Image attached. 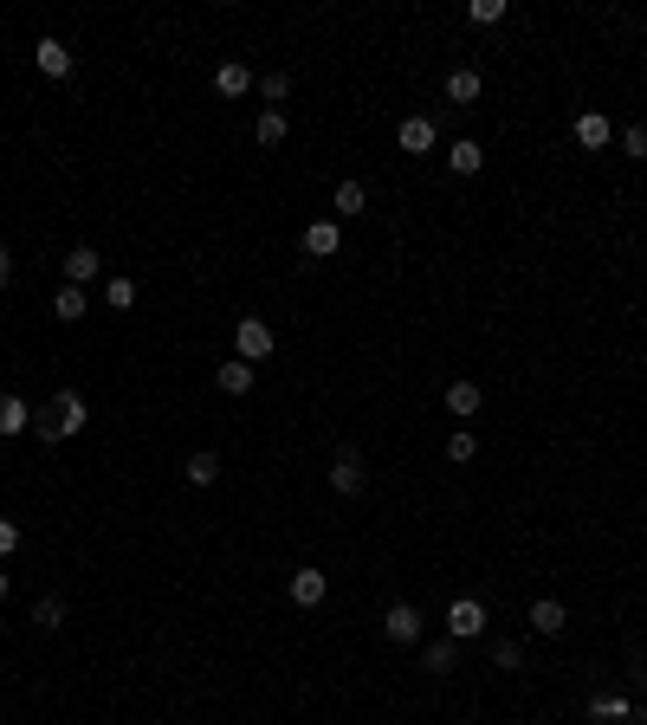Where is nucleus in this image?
Instances as JSON below:
<instances>
[{
  "label": "nucleus",
  "mask_w": 647,
  "mask_h": 725,
  "mask_svg": "<svg viewBox=\"0 0 647 725\" xmlns=\"http://www.w3.org/2000/svg\"><path fill=\"white\" fill-rule=\"evenodd\" d=\"M259 91H266V104L279 111V104L292 98V78H285V72H266V78H259Z\"/></svg>",
  "instance_id": "obj_27"
},
{
  "label": "nucleus",
  "mask_w": 647,
  "mask_h": 725,
  "mask_svg": "<svg viewBox=\"0 0 647 725\" xmlns=\"http://www.w3.org/2000/svg\"><path fill=\"white\" fill-rule=\"evenodd\" d=\"M253 136H259V143H266V149H279L285 136H292V123H285V111H259V123H253Z\"/></svg>",
  "instance_id": "obj_20"
},
{
  "label": "nucleus",
  "mask_w": 647,
  "mask_h": 725,
  "mask_svg": "<svg viewBox=\"0 0 647 725\" xmlns=\"http://www.w3.org/2000/svg\"><path fill=\"white\" fill-rule=\"evenodd\" d=\"M563 628H570V609H563L557 596H538V603H531V635H563Z\"/></svg>",
  "instance_id": "obj_9"
},
{
  "label": "nucleus",
  "mask_w": 647,
  "mask_h": 725,
  "mask_svg": "<svg viewBox=\"0 0 647 725\" xmlns=\"http://www.w3.org/2000/svg\"><path fill=\"white\" fill-rule=\"evenodd\" d=\"M33 622L39 628H65V603H59V596H39V603H33Z\"/></svg>",
  "instance_id": "obj_26"
},
{
  "label": "nucleus",
  "mask_w": 647,
  "mask_h": 725,
  "mask_svg": "<svg viewBox=\"0 0 647 725\" xmlns=\"http://www.w3.org/2000/svg\"><path fill=\"white\" fill-rule=\"evenodd\" d=\"M233 350H240V363H266L272 357V324L266 318H240L233 324Z\"/></svg>",
  "instance_id": "obj_3"
},
{
  "label": "nucleus",
  "mask_w": 647,
  "mask_h": 725,
  "mask_svg": "<svg viewBox=\"0 0 647 725\" xmlns=\"http://www.w3.org/2000/svg\"><path fill=\"white\" fill-rule=\"evenodd\" d=\"M214 382H220V395H253V363H240V357L220 363V369H214Z\"/></svg>",
  "instance_id": "obj_16"
},
{
  "label": "nucleus",
  "mask_w": 647,
  "mask_h": 725,
  "mask_svg": "<svg viewBox=\"0 0 647 725\" xmlns=\"http://www.w3.org/2000/svg\"><path fill=\"white\" fill-rule=\"evenodd\" d=\"M324 596H330L324 570H292V603H298V609H318Z\"/></svg>",
  "instance_id": "obj_11"
},
{
  "label": "nucleus",
  "mask_w": 647,
  "mask_h": 725,
  "mask_svg": "<svg viewBox=\"0 0 647 725\" xmlns=\"http://www.w3.org/2000/svg\"><path fill=\"white\" fill-rule=\"evenodd\" d=\"M104 272V253L98 246H72V253H65V285H91Z\"/></svg>",
  "instance_id": "obj_7"
},
{
  "label": "nucleus",
  "mask_w": 647,
  "mask_h": 725,
  "mask_svg": "<svg viewBox=\"0 0 647 725\" xmlns=\"http://www.w3.org/2000/svg\"><path fill=\"white\" fill-rule=\"evenodd\" d=\"M13 590V577H7V564H0V596H7Z\"/></svg>",
  "instance_id": "obj_34"
},
{
  "label": "nucleus",
  "mask_w": 647,
  "mask_h": 725,
  "mask_svg": "<svg viewBox=\"0 0 647 725\" xmlns=\"http://www.w3.org/2000/svg\"><path fill=\"white\" fill-rule=\"evenodd\" d=\"M447 169H453V175H479V169H486V149L466 136V143H453V149H447Z\"/></svg>",
  "instance_id": "obj_17"
},
{
  "label": "nucleus",
  "mask_w": 647,
  "mask_h": 725,
  "mask_svg": "<svg viewBox=\"0 0 647 725\" xmlns=\"http://www.w3.org/2000/svg\"><path fill=\"white\" fill-rule=\"evenodd\" d=\"M52 311H59L65 324H78V318L91 311V305H85V285H59V298H52Z\"/></svg>",
  "instance_id": "obj_21"
},
{
  "label": "nucleus",
  "mask_w": 647,
  "mask_h": 725,
  "mask_svg": "<svg viewBox=\"0 0 647 725\" xmlns=\"http://www.w3.org/2000/svg\"><path fill=\"white\" fill-rule=\"evenodd\" d=\"M395 143H402L408 156H428V149L440 143V123H434V117H402V130H395Z\"/></svg>",
  "instance_id": "obj_5"
},
{
  "label": "nucleus",
  "mask_w": 647,
  "mask_h": 725,
  "mask_svg": "<svg viewBox=\"0 0 647 725\" xmlns=\"http://www.w3.org/2000/svg\"><path fill=\"white\" fill-rule=\"evenodd\" d=\"M104 305H110V311H130V305H136V279L110 272V279H104Z\"/></svg>",
  "instance_id": "obj_24"
},
{
  "label": "nucleus",
  "mask_w": 647,
  "mask_h": 725,
  "mask_svg": "<svg viewBox=\"0 0 647 725\" xmlns=\"http://www.w3.org/2000/svg\"><path fill=\"white\" fill-rule=\"evenodd\" d=\"M13 279V259H7V240H0V285Z\"/></svg>",
  "instance_id": "obj_33"
},
{
  "label": "nucleus",
  "mask_w": 647,
  "mask_h": 725,
  "mask_svg": "<svg viewBox=\"0 0 647 725\" xmlns=\"http://www.w3.org/2000/svg\"><path fill=\"white\" fill-rule=\"evenodd\" d=\"M622 149H628V156H647V123H628V130H622Z\"/></svg>",
  "instance_id": "obj_30"
},
{
  "label": "nucleus",
  "mask_w": 647,
  "mask_h": 725,
  "mask_svg": "<svg viewBox=\"0 0 647 725\" xmlns=\"http://www.w3.org/2000/svg\"><path fill=\"white\" fill-rule=\"evenodd\" d=\"M330 208H337V221H356V214L369 208V188H363V182H337V195H330Z\"/></svg>",
  "instance_id": "obj_15"
},
{
  "label": "nucleus",
  "mask_w": 647,
  "mask_h": 725,
  "mask_svg": "<svg viewBox=\"0 0 647 725\" xmlns=\"http://www.w3.org/2000/svg\"><path fill=\"white\" fill-rule=\"evenodd\" d=\"M26 428H33V408L20 395H0V434H26Z\"/></svg>",
  "instance_id": "obj_19"
},
{
  "label": "nucleus",
  "mask_w": 647,
  "mask_h": 725,
  "mask_svg": "<svg viewBox=\"0 0 647 725\" xmlns=\"http://www.w3.org/2000/svg\"><path fill=\"white\" fill-rule=\"evenodd\" d=\"M85 421H91V408H85V395H78V389H59L46 408H33V434H39V441H52V447L72 441V434H85Z\"/></svg>",
  "instance_id": "obj_1"
},
{
  "label": "nucleus",
  "mask_w": 647,
  "mask_h": 725,
  "mask_svg": "<svg viewBox=\"0 0 647 725\" xmlns=\"http://www.w3.org/2000/svg\"><path fill=\"white\" fill-rule=\"evenodd\" d=\"M518 661H525V648H518V641H492V667H505V674H512Z\"/></svg>",
  "instance_id": "obj_29"
},
{
  "label": "nucleus",
  "mask_w": 647,
  "mask_h": 725,
  "mask_svg": "<svg viewBox=\"0 0 647 725\" xmlns=\"http://www.w3.org/2000/svg\"><path fill=\"white\" fill-rule=\"evenodd\" d=\"M570 130H576V143H583V149H609V143H615V123L602 117V111H583Z\"/></svg>",
  "instance_id": "obj_8"
},
{
  "label": "nucleus",
  "mask_w": 647,
  "mask_h": 725,
  "mask_svg": "<svg viewBox=\"0 0 647 725\" xmlns=\"http://www.w3.org/2000/svg\"><path fill=\"white\" fill-rule=\"evenodd\" d=\"M453 661H460V641H447V635L428 641V667L434 674H453Z\"/></svg>",
  "instance_id": "obj_25"
},
{
  "label": "nucleus",
  "mask_w": 647,
  "mask_h": 725,
  "mask_svg": "<svg viewBox=\"0 0 647 725\" xmlns=\"http://www.w3.org/2000/svg\"><path fill=\"white\" fill-rule=\"evenodd\" d=\"M447 104H479V65H460V72H447Z\"/></svg>",
  "instance_id": "obj_14"
},
{
  "label": "nucleus",
  "mask_w": 647,
  "mask_h": 725,
  "mask_svg": "<svg viewBox=\"0 0 647 725\" xmlns=\"http://www.w3.org/2000/svg\"><path fill=\"white\" fill-rule=\"evenodd\" d=\"M182 473H188V486H214V480H220V454H208V447H201V454L182 460Z\"/></svg>",
  "instance_id": "obj_18"
},
{
  "label": "nucleus",
  "mask_w": 647,
  "mask_h": 725,
  "mask_svg": "<svg viewBox=\"0 0 647 725\" xmlns=\"http://www.w3.org/2000/svg\"><path fill=\"white\" fill-rule=\"evenodd\" d=\"M589 719H635V700H622V693H596V700H589Z\"/></svg>",
  "instance_id": "obj_23"
},
{
  "label": "nucleus",
  "mask_w": 647,
  "mask_h": 725,
  "mask_svg": "<svg viewBox=\"0 0 647 725\" xmlns=\"http://www.w3.org/2000/svg\"><path fill=\"white\" fill-rule=\"evenodd\" d=\"M13 551H20V525H13V518H0V564H7Z\"/></svg>",
  "instance_id": "obj_32"
},
{
  "label": "nucleus",
  "mask_w": 647,
  "mask_h": 725,
  "mask_svg": "<svg viewBox=\"0 0 647 725\" xmlns=\"http://www.w3.org/2000/svg\"><path fill=\"white\" fill-rule=\"evenodd\" d=\"M214 91H220V98H246V91H253V65L227 59V65L214 72Z\"/></svg>",
  "instance_id": "obj_12"
},
{
  "label": "nucleus",
  "mask_w": 647,
  "mask_h": 725,
  "mask_svg": "<svg viewBox=\"0 0 647 725\" xmlns=\"http://www.w3.org/2000/svg\"><path fill=\"white\" fill-rule=\"evenodd\" d=\"M479 402H486L479 382H453V389H447V415H479Z\"/></svg>",
  "instance_id": "obj_22"
},
{
  "label": "nucleus",
  "mask_w": 647,
  "mask_h": 725,
  "mask_svg": "<svg viewBox=\"0 0 647 725\" xmlns=\"http://www.w3.org/2000/svg\"><path fill=\"white\" fill-rule=\"evenodd\" d=\"M466 20H473V26H499L505 20V0H473V7H466Z\"/></svg>",
  "instance_id": "obj_28"
},
{
  "label": "nucleus",
  "mask_w": 647,
  "mask_h": 725,
  "mask_svg": "<svg viewBox=\"0 0 647 725\" xmlns=\"http://www.w3.org/2000/svg\"><path fill=\"white\" fill-rule=\"evenodd\" d=\"M473 454H479V441H473V434L460 428V434H453V441H447V460H473Z\"/></svg>",
  "instance_id": "obj_31"
},
{
  "label": "nucleus",
  "mask_w": 647,
  "mask_h": 725,
  "mask_svg": "<svg viewBox=\"0 0 647 725\" xmlns=\"http://www.w3.org/2000/svg\"><path fill=\"white\" fill-rule=\"evenodd\" d=\"M33 65L46 78H72V52H65V39H39V46H33Z\"/></svg>",
  "instance_id": "obj_10"
},
{
  "label": "nucleus",
  "mask_w": 647,
  "mask_h": 725,
  "mask_svg": "<svg viewBox=\"0 0 647 725\" xmlns=\"http://www.w3.org/2000/svg\"><path fill=\"white\" fill-rule=\"evenodd\" d=\"M473 635H486V603L460 596V603L447 609V641H473Z\"/></svg>",
  "instance_id": "obj_4"
},
{
  "label": "nucleus",
  "mask_w": 647,
  "mask_h": 725,
  "mask_svg": "<svg viewBox=\"0 0 647 725\" xmlns=\"http://www.w3.org/2000/svg\"><path fill=\"white\" fill-rule=\"evenodd\" d=\"M363 480H369V473H363V454H356V447H343V454L330 460V486L350 499V492H363Z\"/></svg>",
  "instance_id": "obj_6"
},
{
  "label": "nucleus",
  "mask_w": 647,
  "mask_h": 725,
  "mask_svg": "<svg viewBox=\"0 0 647 725\" xmlns=\"http://www.w3.org/2000/svg\"><path fill=\"white\" fill-rule=\"evenodd\" d=\"M382 635L402 641V648H415V641H428V615H421L415 603H389V615H382Z\"/></svg>",
  "instance_id": "obj_2"
},
{
  "label": "nucleus",
  "mask_w": 647,
  "mask_h": 725,
  "mask_svg": "<svg viewBox=\"0 0 647 725\" xmlns=\"http://www.w3.org/2000/svg\"><path fill=\"white\" fill-rule=\"evenodd\" d=\"M337 246H343V227H337V221H311V227H305V253H311V259H330Z\"/></svg>",
  "instance_id": "obj_13"
}]
</instances>
